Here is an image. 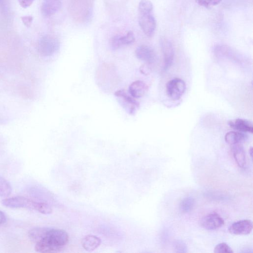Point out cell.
Here are the masks:
<instances>
[{"instance_id":"cell-1","label":"cell","mask_w":253,"mask_h":253,"mask_svg":"<svg viewBox=\"0 0 253 253\" xmlns=\"http://www.w3.org/2000/svg\"><path fill=\"white\" fill-rule=\"evenodd\" d=\"M68 240V235L64 231L48 228L44 237L37 243L42 242L49 245L58 253L67 244Z\"/></svg>"},{"instance_id":"cell-2","label":"cell","mask_w":253,"mask_h":253,"mask_svg":"<svg viewBox=\"0 0 253 253\" xmlns=\"http://www.w3.org/2000/svg\"><path fill=\"white\" fill-rule=\"evenodd\" d=\"M39 47L41 55L45 57H50L58 52L60 44L54 36L45 35L40 39Z\"/></svg>"},{"instance_id":"cell-3","label":"cell","mask_w":253,"mask_h":253,"mask_svg":"<svg viewBox=\"0 0 253 253\" xmlns=\"http://www.w3.org/2000/svg\"><path fill=\"white\" fill-rule=\"evenodd\" d=\"M185 81L180 78H175L169 81L166 85V92L169 97L173 100L181 98L186 91Z\"/></svg>"},{"instance_id":"cell-4","label":"cell","mask_w":253,"mask_h":253,"mask_svg":"<svg viewBox=\"0 0 253 253\" xmlns=\"http://www.w3.org/2000/svg\"><path fill=\"white\" fill-rule=\"evenodd\" d=\"M3 205L11 208H26L37 211L39 202L23 196L6 198L2 201Z\"/></svg>"},{"instance_id":"cell-5","label":"cell","mask_w":253,"mask_h":253,"mask_svg":"<svg viewBox=\"0 0 253 253\" xmlns=\"http://www.w3.org/2000/svg\"><path fill=\"white\" fill-rule=\"evenodd\" d=\"M120 103L131 115H134L139 107V103L124 90H120L115 94Z\"/></svg>"},{"instance_id":"cell-6","label":"cell","mask_w":253,"mask_h":253,"mask_svg":"<svg viewBox=\"0 0 253 253\" xmlns=\"http://www.w3.org/2000/svg\"><path fill=\"white\" fill-rule=\"evenodd\" d=\"M138 23L143 33L149 38L153 37L156 28V20L153 14H139Z\"/></svg>"},{"instance_id":"cell-7","label":"cell","mask_w":253,"mask_h":253,"mask_svg":"<svg viewBox=\"0 0 253 253\" xmlns=\"http://www.w3.org/2000/svg\"><path fill=\"white\" fill-rule=\"evenodd\" d=\"M225 224L224 220L217 213L213 212L204 216L200 221L201 227L207 230L213 231L219 229Z\"/></svg>"},{"instance_id":"cell-8","label":"cell","mask_w":253,"mask_h":253,"mask_svg":"<svg viewBox=\"0 0 253 253\" xmlns=\"http://www.w3.org/2000/svg\"><path fill=\"white\" fill-rule=\"evenodd\" d=\"M135 41V36L133 32L130 31L124 35H116L110 40V46L113 51H116L124 46L133 44Z\"/></svg>"},{"instance_id":"cell-9","label":"cell","mask_w":253,"mask_h":253,"mask_svg":"<svg viewBox=\"0 0 253 253\" xmlns=\"http://www.w3.org/2000/svg\"><path fill=\"white\" fill-rule=\"evenodd\" d=\"M160 43L164 56V68L165 70H166L171 66L173 63L175 56L174 49L172 43L165 38H162L160 39Z\"/></svg>"},{"instance_id":"cell-10","label":"cell","mask_w":253,"mask_h":253,"mask_svg":"<svg viewBox=\"0 0 253 253\" xmlns=\"http://www.w3.org/2000/svg\"><path fill=\"white\" fill-rule=\"evenodd\" d=\"M253 230V223L250 220H243L233 224L229 228L230 234L237 235L250 234Z\"/></svg>"},{"instance_id":"cell-11","label":"cell","mask_w":253,"mask_h":253,"mask_svg":"<svg viewBox=\"0 0 253 253\" xmlns=\"http://www.w3.org/2000/svg\"><path fill=\"white\" fill-rule=\"evenodd\" d=\"M136 57L139 60L147 63H153L156 59V53L154 49L148 45H141L135 51Z\"/></svg>"},{"instance_id":"cell-12","label":"cell","mask_w":253,"mask_h":253,"mask_svg":"<svg viewBox=\"0 0 253 253\" xmlns=\"http://www.w3.org/2000/svg\"><path fill=\"white\" fill-rule=\"evenodd\" d=\"M61 6L60 0H44L41 8V13L45 17H51L60 10Z\"/></svg>"},{"instance_id":"cell-13","label":"cell","mask_w":253,"mask_h":253,"mask_svg":"<svg viewBox=\"0 0 253 253\" xmlns=\"http://www.w3.org/2000/svg\"><path fill=\"white\" fill-rule=\"evenodd\" d=\"M149 90V87L142 81L137 80L132 83L129 86V91L131 96L135 98L142 97Z\"/></svg>"},{"instance_id":"cell-14","label":"cell","mask_w":253,"mask_h":253,"mask_svg":"<svg viewBox=\"0 0 253 253\" xmlns=\"http://www.w3.org/2000/svg\"><path fill=\"white\" fill-rule=\"evenodd\" d=\"M229 126L235 130L242 133H253V127L251 121L243 119H237L234 121H229L228 122Z\"/></svg>"},{"instance_id":"cell-15","label":"cell","mask_w":253,"mask_h":253,"mask_svg":"<svg viewBox=\"0 0 253 253\" xmlns=\"http://www.w3.org/2000/svg\"><path fill=\"white\" fill-rule=\"evenodd\" d=\"M232 146V152L236 163L240 168H244L246 166L247 160L243 147L240 143Z\"/></svg>"},{"instance_id":"cell-16","label":"cell","mask_w":253,"mask_h":253,"mask_svg":"<svg viewBox=\"0 0 253 253\" xmlns=\"http://www.w3.org/2000/svg\"><path fill=\"white\" fill-rule=\"evenodd\" d=\"M225 140L230 145L240 144L248 138V136L244 133L231 131L225 135Z\"/></svg>"},{"instance_id":"cell-17","label":"cell","mask_w":253,"mask_h":253,"mask_svg":"<svg viewBox=\"0 0 253 253\" xmlns=\"http://www.w3.org/2000/svg\"><path fill=\"white\" fill-rule=\"evenodd\" d=\"M101 244V240L95 235L86 236L82 240L83 247L87 251H93L97 248Z\"/></svg>"},{"instance_id":"cell-18","label":"cell","mask_w":253,"mask_h":253,"mask_svg":"<svg viewBox=\"0 0 253 253\" xmlns=\"http://www.w3.org/2000/svg\"><path fill=\"white\" fill-rule=\"evenodd\" d=\"M195 200L192 197H188L184 198L179 204L180 211L184 213L191 212L194 208Z\"/></svg>"},{"instance_id":"cell-19","label":"cell","mask_w":253,"mask_h":253,"mask_svg":"<svg viewBox=\"0 0 253 253\" xmlns=\"http://www.w3.org/2000/svg\"><path fill=\"white\" fill-rule=\"evenodd\" d=\"M12 191L10 184L5 178L0 175V196L7 197L11 195Z\"/></svg>"},{"instance_id":"cell-20","label":"cell","mask_w":253,"mask_h":253,"mask_svg":"<svg viewBox=\"0 0 253 253\" xmlns=\"http://www.w3.org/2000/svg\"><path fill=\"white\" fill-rule=\"evenodd\" d=\"M153 9V4L150 0H141L138 5V13H152Z\"/></svg>"},{"instance_id":"cell-21","label":"cell","mask_w":253,"mask_h":253,"mask_svg":"<svg viewBox=\"0 0 253 253\" xmlns=\"http://www.w3.org/2000/svg\"><path fill=\"white\" fill-rule=\"evenodd\" d=\"M214 252V253H233L232 248L226 243H221L216 245Z\"/></svg>"},{"instance_id":"cell-22","label":"cell","mask_w":253,"mask_h":253,"mask_svg":"<svg viewBox=\"0 0 253 253\" xmlns=\"http://www.w3.org/2000/svg\"><path fill=\"white\" fill-rule=\"evenodd\" d=\"M222 0H196V3L200 6L210 8L219 5Z\"/></svg>"},{"instance_id":"cell-23","label":"cell","mask_w":253,"mask_h":253,"mask_svg":"<svg viewBox=\"0 0 253 253\" xmlns=\"http://www.w3.org/2000/svg\"><path fill=\"white\" fill-rule=\"evenodd\" d=\"M174 248L176 252L185 253L187 252V247L186 244L182 241L177 240L174 243Z\"/></svg>"},{"instance_id":"cell-24","label":"cell","mask_w":253,"mask_h":253,"mask_svg":"<svg viewBox=\"0 0 253 253\" xmlns=\"http://www.w3.org/2000/svg\"><path fill=\"white\" fill-rule=\"evenodd\" d=\"M21 19L24 25L26 27L29 28L32 23L33 18L31 16H24L21 17Z\"/></svg>"},{"instance_id":"cell-25","label":"cell","mask_w":253,"mask_h":253,"mask_svg":"<svg viewBox=\"0 0 253 253\" xmlns=\"http://www.w3.org/2000/svg\"><path fill=\"white\" fill-rule=\"evenodd\" d=\"M19 5L23 8L29 7L34 1V0H18Z\"/></svg>"},{"instance_id":"cell-26","label":"cell","mask_w":253,"mask_h":253,"mask_svg":"<svg viewBox=\"0 0 253 253\" xmlns=\"http://www.w3.org/2000/svg\"><path fill=\"white\" fill-rule=\"evenodd\" d=\"M7 222V217L5 214L2 211H0V226L6 223Z\"/></svg>"},{"instance_id":"cell-27","label":"cell","mask_w":253,"mask_h":253,"mask_svg":"<svg viewBox=\"0 0 253 253\" xmlns=\"http://www.w3.org/2000/svg\"><path fill=\"white\" fill-rule=\"evenodd\" d=\"M6 5V0H0V10H4Z\"/></svg>"},{"instance_id":"cell-28","label":"cell","mask_w":253,"mask_h":253,"mask_svg":"<svg viewBox=\"0 0 253 253\" xmlns=\"http://www.w3.org/2000/svg\"><path fill=\"white\" fill-rule=\"evenodd\" d=\"M249 153H250V155L251 156V157H252V154H253V149L252 148H251L249 151Z\"/></svg>"}]
</instances>
